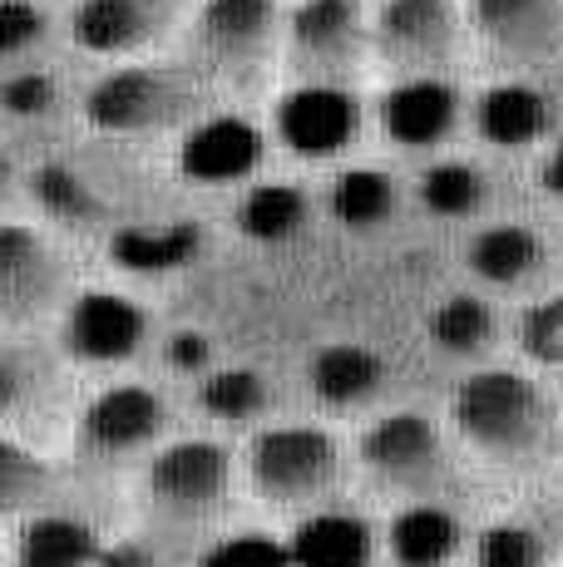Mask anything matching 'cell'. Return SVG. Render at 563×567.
Returning <instances> with one entry per match:
<instances>
[{
	"label": "cell",
	"instance_id": "d590c367",
	"mask_svg": "<svg viewBox=\"0 0 563 567\" xmlns=\"http://www.w3.org/2000/svg\"><path fill=\"white\" fill-rule=\"evenodd\" d=\"M40 385V361L20 346H0V420H10L16 410H25V400Z\"/></svg>",
	"mask_w": 563,
	"mask_h": 567
},
{
	"label": "cell",
	"instance_id": "44dd1931",
	"mask_svg": "<svg viewBox=\"0 0 563 567\" xmlns=\"http://www.w3.org/2000/svg\"><path fill=\"white\" fill-rule=\"evenodd\" d=\"M470 271L484 287H519L524 277H534L544 261V243L539 233H529L524 223H490L470 237Z\"/></svg>",
	"mask_w": 563,
	"mask_h": 567
},
{
	"label": "cell",
	"instance_id": "f546056e",
	"mask_svg": "<svg viewBox=\"0 0 563 567\" xmlns=\"http://www.w3.org/2000/svg\"><path fill=\"white\" fill-rule=\"evenodd\" d=\"M198 405L223 424H247L267 410V380L247 365H223L198 375Z\"/></svg>",
	"mask_w": 563,
	"mask_h": 567
},
{
	"label": "cell",
	"instance_id": "7c38bea8",
	"mask_svg": "<svg viewBox=\"0 0 563 567\" xmlns=\"http://www.w3.org/2000/svg\"><path fill=\"white\" fill-rule=\"evenodd\" d=\"M454 40V10L450 0H386L376 16V45L386 60L420 70L436 64Z\"/></svg>",
	"mask_w": 563,
	"mask_h": 567
},
{
	"label": "cell",
	"instance_id": "5b68a950",
	"mask_svg": "<svg viewBox=\"0 0 563 567\" xmlns=\"http://www.w3.org/2000/svg\"><path fill=\"white\" fill-rule=\"evenodd\" d=\"M70 301V261L40 227L0 223V326L40 321Z\"/></svg>",
	"mask_w": 563,
	"mask_h": 567
},
{
	"label": "cell",
	"instance_id": "1f68e13d",
	"mask_svg": "<svg viewBox=\"0 0 563 567\" xmlns=\"http://www.w3.org/2000/svg\"><path fill=\"white\" fill-rule=\"evenodd\" d=\"M474 567H544V543L524 523H494L474 538Z\"/></svg>",
	"mask_w": 563,
	"mask_h": 567
},
{
	"label": "cell",
	"instance_id": "3957f363",
	"mask_svg": "<svg viewBox=\"0 0 563 567\" xmlns=\"http://www.w3.org/2000/svg\"><path fill=\"white\" fill-rule=\"evenodd\" d=\"M188 109V74L168 70V64H124L84 94V118L100 134H154V128L178 124Z\"/></svg>",
	"mask_w": 563,
	"mask_h": 567
},
{
	"label": "cell",
	"instance_id": "f35d334b",
	"mask_svg": "<svg viewBox=\"0 0 563 567\" xmlns=\"http://www.w3.org/2000/svg\"><path fill=\"white\" fill-rule=\"evenodd\" d=\"M539 183H544L549 198H563V134L554 138V148L544 154V168H539Z\"/></svg>",
	"mask_w": 563,
	"mask_h": 567
},
{
	"label": "cell",
	"instance_id": "6da1fadb",
	"mask_svg": "<svg viewBox=\"0 0 563 567\" xmlns=\"http://www.w3.org/2000/svg\"><path fill=\"white\" fill-rule=\"evenodd\" d=\"M450 420L480 454L494 460H514V454L534 450L549 430V400L539 380L509 365H480L454 385Z\"/></svg>",
	"mask_w": 563,
	"mask_h": 567
},
{
	"label": "cell",
	"instance_id": "7a4b0ae2",
	"mask_svg": "<svg viewBox=\"0 0 563 567\" xmlns=\"http://www.w3.org/2000/svg\"><path fill=\"white\" fill-rule=\"evenodd\" d=\"M341 474V444L321 424H267L247 444V478L267 504H317Z\"/></svg>",
	"mask_w": 563,
	"mask_h": 567
},
{
	"label": "cell",
	"instance_id": "f1b7e54d",
	"mask_svg": "<svg viewBox=\"0 0 563 567\" xmlns=\"http://www.w3.org/2000/svg\"><path fill=\"white\" fill-rule=\"evenodd\" d=\"M430 341L446 355H480L494 341V311L474 291H454L430 311Z\"/></svg>",
	"mask_w": 563,
	"mask_h": 567
},
{
	"label": "cell",
	"instance_id": "4dcf8cb0",
	"mask_svg": "<svg viewBox=\"0 0 563 567\" xmlns=\"http://www.w3.org/2000/svg\"><path fill=\"white\" fill-rule=\"evenodd\" d=\"M519 346L534 365L544 370H563V291L534 301L524 316H519Z\"/></svg>",
	"mask_w": 563,
	"mask_h": 567
},
{
	"label": "cell",
	"instance_id": "74e56055",
	"mask_svg": "<svg viewBox=\"0 0 563 567\" xmlns=\"http://www.w3.org/2000/svg\"><path fill=\"white\" fill-rule=\"evenodd\" d=\"M94 567H168L164 553L154 548V543L144 538H124V543H110V548H100V563Z\"/></svg>",
	"mask_w": 563,
	"mask_h": 567
},
{
	"label": "cell",
	"instance_id": "e575fe53",
	"mask_svg": "<svg viewBox=\"0 0 563 567\" xmlns=\"http://www.w3.org/2000/svg\"><path fill=\"white\" fill-rule=\"evenodd\" d=\"M55 100H60L55 74H45V70H20L10 80H0V109L10 118H40L55 109Z\"/></svg>",
	"mask_w": 563,
	"mask_h": 567
},
{
	"label": "cell",
	"instance_id": "4316f807",
	"mask_svg": "<svg viewBox=\"0 0 563 567\" xmlns=\"http://www.w3.org/2000/svg\"><path fill=\"white\" fill-rule=\"evenodd\" d=\"M30 193H35L40 213L55 217V223H70V227L104 223V198L94 193V183L84 178V173L70 168V163H40L35 178H30Z\"/></svg>",
	"mask_w": 563,
	"mask_h": 567
},
{
	"label": "cell",
	"instance_id": "cb8c5ba5",
	"mask_svg": "<svg viewBox=\"0 0 563 567\" xmlns=\"http://www.w3.org/2000/svg\"><path fill=\"white\" fill-rule=\"evenodd\" d=\"M311 203L297 183H253L237 198V233L253 243H291L307 227Z\"/></svg>",
	"mask_w": 563,
	"mask_h": 567
},
{
	"label": "cell",
	"instance_id": "8992f818",
	"mask_svg": "<svg viewBox=\"0 0 563 567\" xmlns=\"http://www.w3.org/2000/svg\"><path fill=\"white\" fill-rule=\"evenodd\" d=\"M168 430V405L154 385H104L90 405L80 410V450L100 464L129 460L158 444Z\"/></svg>",
	"mask_w": 563,
	"mask_h": 567
},
{
	"label": "cell",
	"instance_id": "9c48e42d",
	"mask_svg": "<svg viewBox=\"0 0 563 567\" xmlns=\"http://www.w3.org/2000/svg\"><path fill=\"white\" fill-rule=\"evenodd\" d=\"M267 138L253 118L243 114H213L183 134L178 144V173L198 188H227V183H243L263 168Z\"/></svg>",
	"mask_w": 563,
	"mask_h": 567
},
{
	"label": "cell",
	"instance_id": "d4e9b609",
	"mask_svg": "<svg viewBox=\"0 0 563 567\" xmlns=\"http://www.w3.org/2000/svg\"><path fill=\"white\" fill-rule=\"evenodd\" d=\"M361 40V6L356 0H301L291 10V45L307 60H341Z\"/></svg>",
	"mask_w": 563,
	"mask_h": 567
},
{
	"label": "cell",
	"instance_id": "2e32d148",
	"mask_svg": "<svg viewBox=\"0 0 563 567\" xmlns=\"http://www.w3.org/2000/svg\"><path fill=\"white\" fill-rule=\"evenodd\" d=\"M203 252V227L188 217H168V223H129L110 233V261L139 277H164L183 271Z\"/></svg>",
	"mask_w": 563,
	"mask_h": 567
},
{
	"label": "cell",
	"instance_id": "30bf717a",
	"mask_svg": "<svg viewBox=\"0 0 563 567\" xmlns=\"http://www.w3.org/2000/svg\"><path fill=\"white\" fill-rule=\"evenodd\" d=\"M460 118V90L436 74H406L381 94V128L400 148H436Z\"/></svg>",
	"mask_w": 563,
	"mask_h": 567
},
{
	"label": "cell",
	"instance_id": "83f0119b",
	"mask_svg": "<svg viewBox=\"0 0 563 567\" xmlns=\"http://www.w3.org/2000/svg\"><path fill=\"white\" fill-rule=\"evenodd\" d=\"M484 173L464 158H440L420 173V207L430 217H446V223H460V217H474L484 207Z\"/></svg>",
	"mask_w": 563,
	"mask_h": 567
},
{
	"label": "cell",
	"instance_id": "8fae6325",
	"mask_svg": "<svg viewBox=\"0 0 563 567\" xmlns=\"http://www.w3.org/2000/svg\"><path fill=\"white\" fill-rule=\"evenodd\" d=\"M470 25L504 60H544L563 40V0H470Z\"/></svg>",
	"mask_w": 563,
	"mask_h": 567
},
{
	"label": "cell",
	"instance_id": "836d02e7",
	"mask_svg": "<svg viewBox=\"0 0 563 567\" xmlns=\"http://www.w3.org/2000/svg\"><path fill=\"white\" fill-rule=\"evenodd\" d=\"M50 30V16L40 0H0V60L35 50Z\"/></svg>",
	"mask_w": 563,
	"mask_h": 567
},
{
	"label": "cell",
	"instance_id": "52a82bcc",
	"mask_svg": "<svg viewBox=\"0 0 563 567\" xmlns=\"http://www.w3.org/2000/svg\"><path fill=\"white\" fill-rule=\"evenodd\" d=\"M149 341V311L124 291H80L64 301L60 346L84 365L134 361Z\"/></svg>",
	"mask_w": 563,
	"mask_h": 567
},
{
	"label": "cell",
	"instance_id": "ba28073f",
	"mask_svg": "<svg viewBox=\"0 0 563 567\" xmlns=\"http://www.w3.org/2000/svg\"><path fill=\"white\" fill-rule=\"evenodd\" d=\"M277 144L297 158H337L361 128V104L341 84H297L277 100Z\"/></svg>",
	"mask_w": 563,
	"mask_h": 567
},
{
	"label": "cell",
	"instance_id": "ab89813d",
	"mask_svg": "<svg viewBox=\"0 0 563 567\" xmlns=\"http://www.w3.org/2000/svg\"><path fill=\"white\" fill-rule=\"evenodd\" d=\"M6 188H10V158L0 154V193H6Z\"/></svg>",
	"mask_w": 563,
	"mask_h": 567
},
{
	"label": "cell",
	"instance_id": "4fadbf2b",
	"mask_svg": "<svg viewBox=\"0 0 563 567\" xmlns=\"http://www.w3.org/2000/svg\"><path fill=\"white\" fill-rule=\"evenodd\" d=\"M554 128V104L524 80H504L474 100V134L494 148H529Z\"/></svg>",
	"mask_w": 563,
	"mask_h": 567
},
{
	"label": "cell",
	"instance_id": "d6986e66",
	"mask_svg": "<svg viewBox=\"0 0 563 567\" xmlns=\"http://www.w3.org/2000/svg\"><path fill=\"white\" fill-rule=\"evenodd\" d=\"M100 548H104L100 533L84 518L40 508V514H30L25 528H20L16 567H94L100 563Z\"/></svg>",
	"mask_w": 563,
	"mask_h": 567
},
{
	"label": "cell",
	"instance_id": "7402d4cb",
	"mask_svg": "<svg viewBox=\"0 0 563 567\" xmlns=\"http://www.w3.org/2000/svg\"><path fill=\"white\" fill-rule=\"evenodd\" d=\"M277 6L273 0H203L198 35L218 60H247L273 35Z\"/></svg>",
	"mask_w": 563,
	"mask_h": 567
},
{
	"label": "cell",
	"instance_id": "5bb4252c",
	"mask_svg": "<svg viewBox=\"0 0 563 567\" xmlns=\"http://www.w3.org/2000/svg\"><path fill=\"white\" fill-rule=\"evenodd\" d=\"M164 25L158 0H80L70 16L74 45L90 54H134Z\"/></svg>",
	"mask_w": 563,
	"mask_h": 567
},
{
	"label": "cell",
	"instance_id": "8d00e7d4",
	"mask_svg": "<svg viewBox=\"0 0 563 567\" xmlns=\"http://www.w3.org/2000/svg\"><path fill=\"white\" fill-rule=\"evenodd\" d=\"M164 361L178 375H203V370H213V341L203 331H173L164 341Z\"/></svg>",
	"mask_w": 563,
	"mask_h": 567
},
{
	"label": "cell",
	"instance_id": "603a6c76",
	"mask_svg": "<svg viewBox=\"0 0 563 567\" xmlns=\"http://www.w3.org/2000/svg\"><path fill=\"white\" fill-rule=\"evenodd\" d=\"M60 494V474L45 454L20 440H0V518H30Z\"/></svg>",
	"mask_w": 563,
	"mask_h": 567
},
{
	"label": "cell",
	"instance_id": "484cf974",
	"mask_svg": "<svg viewBox=\"0 0 563 567\" xmlns=\"http://www.w3.org/2000/svg\"><path fill=\"white\" fill-rule=\"evenodd\" d=\"M331 217L346 233H371V227L391 223L396 213V183L381 168H341L327 193Z\"/></svg>",
	"mask_w": 563,
	"mask_h": 567
},
{
	"label": "cell",
	"instance_id": "9a60e30c",
	"mask_svg": "<svg viewBox=\"0 0 563 567\" xmlns=\"http://www.w3.org/2000/svg\"><path fill=\"white\" fill-rule=\"evenodd\" d=\"M436 454H440V434L420 410L381 414L361 434V464L381 478H420L426 468H436Z\"/></svg>",
	"mask_w": 563,
	"mask_h": 567
},
{
	"label": "cell",
	"instance_id": "d6a6232c",
	"mask_svg": "<svg viewBox=\"0 0 563 567\" xmlns=\"http://www.w3.org/2000/svg\"><path fill=\"white\" fill-rule=\"evenodd\" d=\"M198 567H291V553L273 533H233L213 543Z\"/></svg>",
	"mask_w": 563,
	"mask_h": 567
},
{
	"label": "cell",
	"instance_id": "ac0fdd59",
	"mask_svg": "<svg viewBox=\"0 0 563 567\" xmlns=\"http://www.w3.org/2000/svg\"><path fill=\"white\" fill-rule=\"evenodd\" d=\"M307 380H311V395H317L321 405L356 410V405H366V400L381 390L386 361H381V351H371V346L331 341V346H321V351L311 355Z\"/></svg>",
	"mask_w": 563,
	"mask_h": 567
},
{
	"label": "cell",
	"instance_id": "ffe728a7",
	"mask_svg": "<svg viewBox=\"0 0 563 567\" xmlns=\"http://www.w3.org/2000/svg\"><path fill=\"white\" fill-rule=\"evenodd\" d=\"M464 543V528L450 508L436 504H410L400 508L386 528V548H391L396 567H446Z\"/></svg>",
	"mask_w": 563,
	"mask_h": 567
},
{
	"label": "cell",
	"instance_id": "e0dca14e",
	"mask_svg": "<svg viewBox=\"0 0 563 567\" xmlns=\"http://www.w3.org/2000/svg\"><path fill=\"white\" fill-rule=\"evenodd\" d=\"M291 567H371L376 533L366 518L341 508H317L291 528L287 538Z\"/></svg>",
	"mask_w": 563,
	"mask_h": 567
},
{
	"label": "cell",
	"instance_id": "277c9868",
	"mask_svg": "<svg viewBox=\"0 0 563 567\" xmlns=\"http://www.w3.org/2000/svg\"><path fill=\"white\" fill-rule=\"evenodd\" d=\"M233 488V454L218 440H173L144 468V498L173 523H198L223 508Z\"/></svg>",
	"mask_w": 563,
	"mask_h": 567
}]
</instances>
